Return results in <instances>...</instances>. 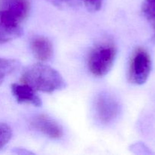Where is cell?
I'll use <instances>...</instances> for the list:
<instances>
[{
    "mask_svg": "<svg viewBox=\"0 0 155 155\" xmlns=\"http://www.w3.org/2000/svg\"><path fill=\"white\" fill-rule=\"evenodd\" d=\"M97 116L102 124H109L120 113V104L114 97L108 94H101L95 101Z\"/></svg>",
    "mask_w": 155,
    "mask_h": 155,
    "instance_id": "277c9868",
    "label": "cell"
},
{
    "mask_svg": "<svg viewBox=\"0 0 155 155\" xmlns=\"http://www.w3.org/2000/svg\"><path fill=\"white\" fill-rule=\"evenodd\" d=\"M152 68L150 54L143 48H137L131 56L128 70L129 81L135 85H142L147 81Z\"/></svg>",
    "mask_w": 155,
    "mask_h": 155,
    "instance_id": "3957f363",
    "label": "cell"
},
{
    "mask_svg": "<svg viewBox=\"0 0 155 155\" xmlns=\"http://www.w3.org/2000/svg\"><path fill=\"white\" fill-rule=\"evenodd\" d=\"M89 10L96 12L101 8L103 0H83Z\"/></svg>",
    "mask_w": 155,
    "mask_h": 155,
    "instance_id": "5bb4252c",
    "label": "cell"
},
{
    "mask_svg": "<svg viewBox=\"0 0 155 155\" xmlns=\"http://www.w3.org/2000/svg\"><path fill=\"white\" fill-rule=\"evenodd\" d=\"M22 34L21 24L0 10V45L10 42Z\"/></svg>",
    "mask_w": 155,
    "mask_h": 155,
    "instance_id": "52a82bcc",
    "label": "cell"
},
{
    "mask_svg": "<svg viewBox=\"0 0 155 155\" xmlns=\"http://www.w3.org/2000/svg\"><path fill=\"white\" fill-rule=\"evenodd\" d=\"M0 10L21 24L30 13V0H0Z\"/></svg>",
    "mask_w": 155,
    "mask_h": 155,
    "instance_id": "5b68a950",
    "label": "cell"
},
{
    "mask_svg": "<svg viewBox=\"0 0 155 155\" xmlns=\"http://www.w3.org/2000/svg\"><path fill=\"white\" fill-rule=\"evenodd\" d=\"M12 136V130L8 125L0 123V149L10 141Z\"/></svg>",
    "mask_w": 155,
    "mask_h": 155,
    "instance_id": "8fae6325",
    "label": "cell"
},
{
    "mask_svg": "<svg viewBox=\"0 0 155 155\" xmlns=\"http://www.w3.org/2000/svg\"><path fill=\"white\" fill-rule=\"evenodd\" d=\"M5 77H6V76H5V75H4V74H0V85H1L2 83L3 80H4Z\"/></svg>",
    "mask_w": 155,
    "mask_h": 155,
    "instance_id": "9a60e30c",
    "label": "cell"
},
{
    "mask_svg": "<svg viewBox=\"0 0 155 155\" xmlns=\"http://www.w3.org/2000/svg\"><path fill=\"white\" fill-rule=\"evenodd\" d=\"M49 2L60 8L74 7L79 4L80 0H47Z\"/></svg>",
    "mask_w": 155,
    "mask_h": 155,
    "instance_id": "4fadbf2b",
    "label": "cell"
},
{
    "mask_svg": "<svg viewBox=\"0 0 155 155\" xmlns=\"http://www.w3.org/2000/svg\"><path fill=\"white\" fill-rule=\"evenodd\" d=\"M117 54V48L111 42H102L95 45L88 58V68L92 75L103 77L111 69Z\"/></svg>",
    "mask_w": 155,
    "mask_h": 155,
    "instance_id": "7a4b0ae2",
    "label": "cell"
},
{
    "mask_svg": "<svg viewBox=\"0 0 155 155\" xmlns=\"http://www.w3.org/2000/svg\"><path fill=\"white\" fill-rule=\"evenodd\" d=\"M154 39H155V35H154Z\"/></svg>",
    "mask_w": 155,
    "mask_h": 155,
    "instance_id": "2e32d148",
    "label": "cell"
},
{
    "mask_svg": "<svg viewBox=\"0 0 155 155\" xmlns=\"http://www.w3.org/2000/svg\"><path fill=\"white\" fill-rule=\"evenodd\" d=\"M30 126L34 130L53 139H58L63 136L61 127L48 116L45 114L37 115L30 122Z\"/></svg>",
    "mask_w": 155,
    "mask_h": 155,
    "instance_id": "8992f818",
    "label": "cell"
},
{
    "mask_svg": "<svg viewBox=\"0 0 155 155\" xmlns=\"http://www.w3.org/2000/svg\"><path fill=\"white\" fill-rule=\"evenodd\" d=\"M21 83L31 86L36 91L51 93L66 87V82L55 69L42 64L27 67L21 75Z\"/></svg>",
    "mask_w": 155,
    "mask_h": 155,
    "instance_id": "6da1fadb",
    "label": "cell"
},
{
    "mask_svg": "<svg viewBox=\"0 0 155 155\" xmlns=\"http://www.w3.org/2000/svg\"><path fill=\"white\" fill-rule=\"evenodd\" d=\"M18 65L16 61L0 58V74L8 75L18 68Z\"/></svg>",
    "mask_w": 155,
    "mask_h": 155,
    "instance_id": "30bf717a",
    "label": "cell"
},
{
    "mask_svg": "<svg viewBox=\"0 0 155 155\" xmlns=\"http://www.w3.org/2000/svg\"><path fill=\"white\" fill-rule=\"evenodd\" d=\"M30 47L35 57L40 61H46L52 56V43L45 36H35L30 42Z\"/></svg>",
    "mask_w": 155,
    "mask_h": 155,
    "instance_id": "9c48e42d",
    "label": "cell"
},
{
    "mask_svg": "<svg viewBox=\"0 0 155 155\" xmlns=\"http://www.w3.org/2000/svg\"><path fill=\"white\" fill-rule=\"evenodd\" d=\"M142 12L148 20L155 22V0H145L142 5Z\"/></svg>",
    "mask_w": 155,
    "mask_h": 155,
    "instance_id": "7c38bea8",
    "label": "cell"
},
{
    "mask_svg": "<svg viewBox=\"0 0 155 155\" xmlns=\"http://www.w3.org/2000/svg\"><path fill=\"white\" fill-rule=\"evenodd\" d=\"M12 92L18 103L30 104L36 107L42 105V101L36 90L26 83H14L12 86Z\"/></svg>",
    "mask_w": 155,
    "mask_h": 155,
    "instance_id": "ba28073f",
    "label": "cell"
}]
</instances>
